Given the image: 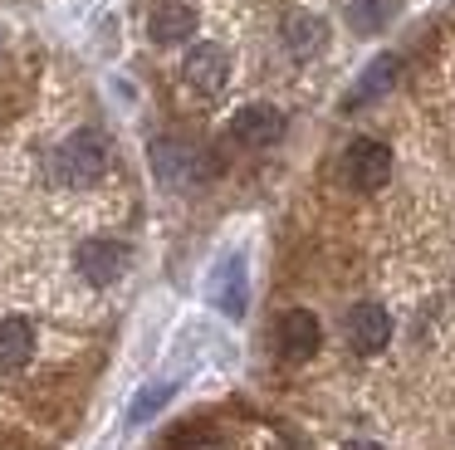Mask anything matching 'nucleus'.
I'll use <instances>...</instances> for the list:
<instances>
[{
    "label": "nucleus",
    "instance_id": "8",
    "mask_svg": "<svg viewBox=\"0 0 455 450\" xmlns=\"http://www.w3.org/2000/svg\"><path fill=\"white\" fill-rule=\"evenodd\" d=\"M152 166H157V176L167 186H187V181H196V176H201V152L167 137V142L152 147Z\"/></svg>",
    "mask_w": 455,
    "mask_h": 450
},
{
    "label": "nucleus",
    "instance_id": "11",
    "mask_svg": "<svg viewBox=\"0 0 455 450\" xmlns=\"http://www.w3.org/2000/svg\"><path fill=\"white\" fill-rule=\"evenodd\" d=\"M279 35H284V49H289L294 59H308V54H318V49H323L328 29H323V20L308 15V10H289Z\"/></svg>",
    "mask_w": 455,
    "mask_h": 450
},
{
    "label": "nucleus",
    "instance_id": "10",
    "mask_svg": "<svg viewBox=\"0 0 455 450\" xmlns=\"http://www.w3.org/2000/svg\"><path fill=\"white\" fill-rule=\"evenodd\" d=\"M211 303H216L220 313H230V318L245 313V260H240V254H230L216 269V279H211Z\"/></svg>",
    "mask_w": 455,
    "mask_h": 450
},
{
    "label": "nucleus",
    "instance_id": "1",
    "mask_svg": "<svg viewBox=\"0 0 455 450\" xmlns=\"http://www.w3.org/2000/svg\"><path fill=\"white\" fill-rule=\"evenodd\" d=\"M103 172H108V142L99 133H89V127L64 137L60 152H54V176L64 186H93Z\"/></svg>",
    "mask_w": 455,
    "mask_h": 450
},
{
    "label": "nucleus",
    "instance_id": "4",
    "mask_svg": "<svg viewBox=\"0 0 455 450\" xmlns=\"http://www.w3.org/2000/svg\"><path fill=\"white\" fill-rule=\"evenodd\" d=\"M279 352H284L289 362H308L318 352V342H323V328H318V318L308 309H289L284 318H279Z\"/></svg>",
    "mask_w": 455,
    "mask_h": 450
},
{
    "label": "nucleus",
    "instance_id": "13",
    "mask_svg": "<svg viewBox=\"0 0 455 450\" xmlns=\"http://www.w3.org/2000/svg\"><path fill=\"white\" fill-rule=\"evenodd\" d=\"M392 84H396V59H392V54H377L372 64L363 68V78L353 84V93H347V108L372 103V98H377V93H387Z\"/></svg>",
    "mask_w": 455,
    "mask_h": 450
},
{
    "label": "nucleus",
    "instance_id": "3",
    "mask_svg": "<svg viewBox=\"0 0 455 450\" xmlns=\"http://www.w3.org/2000/svg\"><path fill=\"white\" fill-rule=\"evenodd\" d=\"M230 133L245 147H275L284 137V113L275 103H245L235 117H230Z\"/></svg>",
    "mask_w": 455,
    "mask_h": 450
},
{
    "label": "nucleus",
    "instance_id": "2",
    "mask_svg": "<svg viewBox=\"0 0 455 450\" xmlns=\"http://www.w3.org/2000/svg\"><path fill=\"white\" fill-rule=\"evenodd\" d=\"M343 172H347V186L377 191V186H387V176H392V147L377 142V137H357L343 157Z\"/></svg>",
    "mask_w": 455,
    "mask_h": 450
},
{
    "label": "nucleus",
    "instance_id": "7",
    "mask_svg": "<svg viewBox=\"0 0 455 450\" xmlns=\"http://www.w3.org/2000/svg\"><path fill=\"white\" fill-rule=\"evenodd\" d=\"M181 74H187V84L196 88V93H220L230 78V59L220 44H196L187 54V64H181Z\"/></svg>",
    "mask_w": 455,
    "mask_h": 450
},
{
    "label": "nucleus",
    "instance_id": "12",
    "mask_svg": "<svg viewBox=\"0 0 455 450\" xmlns=\"http://www.w3.org/2000/svg\"><path fill=\"white\" fill-rule=\"evenodd\" d=\"M35 358V328L25 318H0V372H15Z\"/></svg>",
    "mask_w": 455,
    "mask_h": 450
},
{
    "label": "nucleus",
    "instance_id": "6",
    "mask_svg": "<svg viewBox=\"0 0 455 450\" xmlns=\"http://www.w3.org/2000/svg\"><path fill=\"white\" fill-rule=\"evenodd\" d=\"M387 338H392V318H387V309H377V303H357V309L347 313V342H353V352L372 358V352L387 348Z\"/></svg>",
    "mask_w": 455,
    "mask_h": 450
},
{
    "label": "nucleus",
    "instance_id": "5",
    "mask_svg": "<svg viewBox=\"0 0 455 450\" xmlns=\"http://www.w3.org/2000/svg\"><path fill=\"white\" fill-rule=\"evenodd\" d=\"M123 269H128V245H118V240H89V245H79V274L89 284H118L123 279Z\"/></svg>",
    "mask_w": 455,
    "mask_h": 450
},
{
    "label": "nucleus",
    "instance_id": "16",
    "mask_svg": "<svg viewBox=\"0 0 455 450\" xmlns=\"http://www.w3.org/2000/svg\"><path fill=\"white\" fill-rule=\"evenodd\" d=\"M172 450H226V440L211 436V430H181V436L172 440Z\"/></svg>",
    "mask_w": 455,
    "mask_h": 450
},
{
    "label": "nucleus",
    "instance_id": "14",
    "mask_svg": "<svg viewBox=\"0 0 455 450\" xmlns=\"http://www.w3.org/2000/svg\"><path fill=\"white\" fill-rule=\"evenodd\" d=\"M172 397H177V382H152V387H142L138 397H132V406H128V426H142V421H152Z\"/></svg>",
    "mask_w": 455,
    "mask_h": 450
},
{
    "label": "nucleus",
    "instance_id": "15",
    "mask_svg": "<svg viewBox=\"0 0 455 450\" xmlns=\"http://www.w3.org/2000/svg\"><path fill=\"white\" fill-rule=\"evenodd\" d=\"M392 15H396V0H357L347 20H353L357 35H372V29H382Z\"/></svg>",
    "mask_w": 455,
    "mask_h": 450
},
{
    "label": "nucleus",
    "instance_id": "9",
    "mask_svg": "<svg viewBox=\"0 0 455 450\" xmlns=\"http://www.w3.org/2000/svg\"><path fill=\"white\" fill-rule=\"evenodd\" d=\"M148 35H152V44H181V39L196 35V10L187 0H167V5L152 10Z\"/></svg>",
    "mask_w": 455,
    "mask_h": 450
},
{
    "label": "nucleus",
    "instance_id": "17",
    "mask_svg": "<svg viewBox=\"0 0 455 450\" xmlns=\"http://www.w3.org/2000/svg\"><path fill=\"white\" fill-rule=\"evenodd\" d=\"M343 450H382V446H377V440H347Z\"/></svg>",
    "mask_w": 455,
    "mask_h": 450
}]
</instances>
